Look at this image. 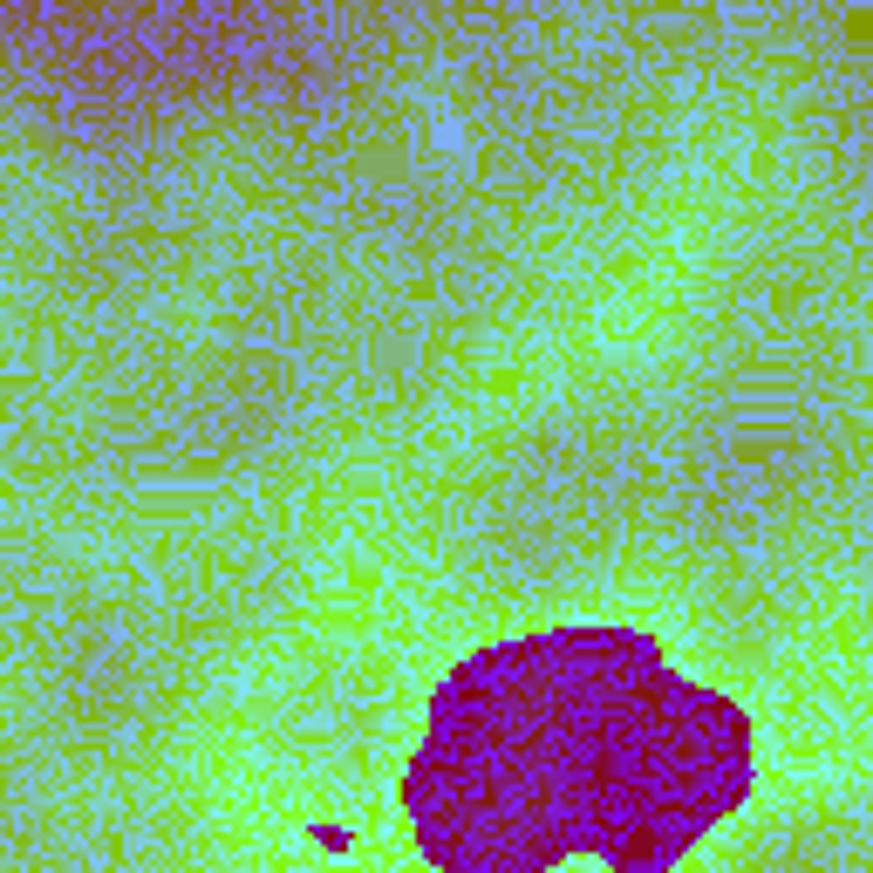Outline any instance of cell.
I'll return each instance as SVG.
<instances>
[{
    "label": "cell",
    "mask_w": 873,
    "mask_h": 873,
    "mask_svg": "<svg viewBox=\"0 0 873 873\" xmlns=\"http://www.w3.org/2000/svg\"><path fill=\"white\" fill-rule=\"evenodd\" d=\"M307 846H314V853L348 860V853H355V833H348V826H314V833H307Z\"/></svg>",
    "instance_id": "1"
}]
</instances>
